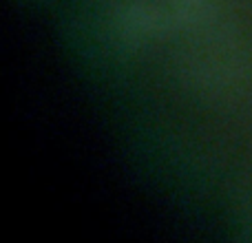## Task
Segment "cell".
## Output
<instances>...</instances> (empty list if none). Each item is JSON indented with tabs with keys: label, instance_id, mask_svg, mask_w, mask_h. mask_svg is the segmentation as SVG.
<instances>
[{
	"label": "cell",
	"instance_id": "1",
	"mask_svg": "<svg viewBox=\"0 0 252 243\" xmlns=\"http://www.w3.org/2000/svg\"><path fill=\"white\" fill-rule=\"evenodd\" d=\"M109 25L124 49H142L168 29L170 18L153 0H118L111 7Z\"/></svg>",
	"mask_w": 252,
	"mask_h": 243
},
{
	"label": "cell",
	"instance_id": "2",
	"mask_svg": "<svg viewBox=\"0 0 252 243\" xmlns=\"http://www.w3.org/2000/svg\"><path fill=\"white\" fill-rule=\"evenodd\" d=\"M170 25L177 27H201L213 18V0H168Z\"/></svg>",
	"mask_w": 252,
	"mask_h": 243
}]
</instances>
